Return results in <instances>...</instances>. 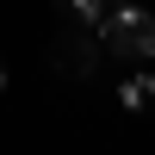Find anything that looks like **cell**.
Segmentation results:
<instances>
[{"label":"cell","mask_w":155,"mask_h":155,"mask_svg":"<svg viewBox=\"0 0 155 155\" xmlns=\"http://www.w3.org/2000/svg\"><path fill=\"white\" fill-rule=\"evenodd\" d=\"M93 56H99L93 25L74 19V12H62L56 37H50V62H56V74H62V81H87V74H93Z\"/></svg>","instance_id":"cell-2"},{"label":"cell","mask_w":155,"mask_h":155,"mask_svg":"<svg viewBox=\"0 0 155 155\" xmlns=\"http://www.w3.org/2000/svg\"><path fill=\"white\" fill-rule=\"evenodd\" d=\"M0 93H6V62H0Z\"/></svg>","instance_id":"cell-5"},{"label":"cell","mask_w":155,"mask_h":155,"mask_svg":"<svg viewBox=\"0 0 155 155\" xmlns=\"http://www.w3.org/2000/svg\"><path fill=\"white\" fill-rule=\"evenodd\" d=\"M106 6H112V0H106Z\"/></svg>","instance_id":"cell-6"},{"label":"cell","mask_w":155,"mask_h":155,"mask_svg":"<svg viewBox=\"0 0 155 155\" xmlns=\"http://www.w3.org/2000/svg\"><path fill=\"white\" fill-rule=\"evenodd\" d=\"M62 12H74V19H87V25H99L106 19V0H56Z\"/></svg>","instance_id":"cell-4"},{"label":"cell","mask_w":155,"mask_h":155,"mask_svg":"<svg viewBox=\"0 0 155 155\" xmlns=\"http://www.w3.org/2000/svg\"><path fill=\"white\" fill-rule=\"evenodd\" d=\"M99 31H106V50H118L130 62H155V12H143L137 0H112Z\"/></svg>","instance_id":"cell-1"},{"label":"cell","mask_w":155,"mask_h":155,"mask_svg":"<svg viewBox=\"0 0 155 155\" xmlns=\"http://www.w3.org/2000/svg\"><path fill=\"white\" fill-rule=\"evenodd\" d=\"M118 99H124V112H155V74H130Z\"/></svg>","instance_id":"cell-3"}]
</instances>
